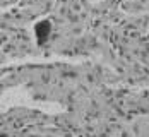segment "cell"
Listing matches in <instances>:
<instances>
[{"label": "cell", "instance_id": "6da1fadb", "mask_svg": "<svg viewBox=\"0 0 149 137\" xmlns=\"http://www.w3.org/2000/svg\"><path fill=\"white\" fill-rule=\"evenodd\" d=\"M48 22H41V24H38L36 26V36H38V40H45L46 38V34H48Z\"/></svg>", "mask_w": 149, "mask_h": 137}]
</instances>
